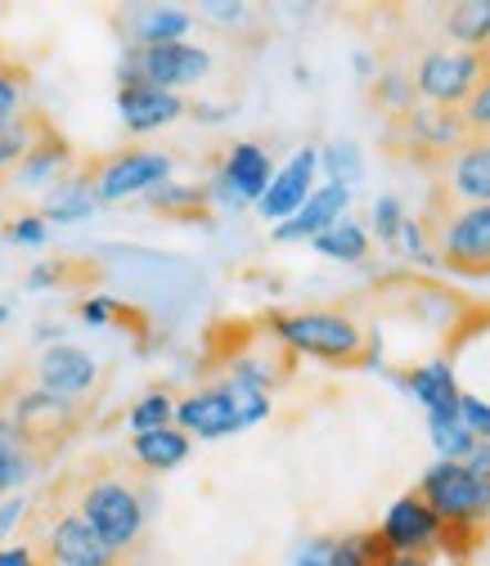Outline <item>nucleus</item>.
Returning a JSON list of instances; mask_svg holds the SVG:
<instances>
[{"mask_svg":"<svg viewBox=\"0 0 490 566\" xmlns=\"http://www.w3.org/2000/svg\"><path fill=\"white\" fill-rule=\"evenodd\" d=\"M418 500L441 517V548H459L463 535H477L490 513V485L477 481L463 463L441 459L418 481Z\"/></svg>","mask_w":490,"mask_h":566,"instance_id":"nucleus-1","label":"nucleus"},{"mask_svg":"<svg viewBox=\"0 0 490 566\" xmlns=\"http://www.w3.org/2000/svg\"><path fill=\"white\" fill-rule=\"evenodd\" d=\"M274 337L298 356L324 360V365H369L365 346L369 333L342 311H293V315H270Z\"/></svg>","mask_w":490,"mask_h":566,"instance_id":"nucleus-2","label":"nucleus"},{"mask_svg":"<svg viewBox=\"0 0 490 566\" xmlns=\"http://www.w3.org/2000/svg\"><path fill=\"white\" fill-rule=\"evenodd\" d=\"M212 73V54L189 41L171 45H126L117 59V86H154L180 95L185 86H198Z\"/></svg>","mask_w":490,"mask_h":566,"instance_id":"nucleus-3","label":"nucleus"},{"mask_svg":"<svg viewBox=\"0 0 490 566\" xmlns=\"http://www.w3.org/2000/svg\"><path fill=\"white\" fill-rule=\"evenodd\" d=\"M77 513L86 517V526L113 548V553H126L131 544H139L149 526V509H145V494H139L131 481L122 476H100L82 490L77 500Z\"/></svg>","mask_w":490,"mask_h":566,"instance_id":"nucleus-4","label":"nucleus"},{"mask_svg":"<svg viewBox=\"0 0 490 566\" xmlns=\"http://www.w3.org/2000/svg\"><path fill=\"white\" fill-rule=\"evenodd\" d=\"M486 73H490V50H428L424 59H418L414 95L428 108L459 113L463 99L481 86Z\"/></svg>","mask_w":490,"mask_h":566,"instance_id":"nucleus-5","label":"nucleus"},{"mask_svg":"<svg viewBox=\"0 0 490 566\" xmlns=\"http://www.w3.org/2000/svg\"><path fill=\"white\" fill-rule=\"evenodd\" d=\"M6 418L19 428V437L28 441V450L37 454V463H41L50 450H59L67 437L82 428V409H77V400L50 396V391H41V387H23V391L14 396V405H10Z\"/></svg>","mask_w":490,"mask_h":566,"instance_id":"nucleus-6","label":"nucleus"},{"mask_svg":"<svg viewBox=\"0 0 490 566\" xmlns=\"http://www.w3.org/2000/svg\"><path fill=\"white\" fill-rule=\"evenodd\" d=\"M432 234L450 270H463V274L490 270V202H459V207L437 202Z\"/></svg>","mask_w":490,"mask_h":566,"instance_id":"nucleus-7","label":"nucleus"},{"mask_svg":"<svg viewBox=\"0 0 490 566\" xmlns=\"http://www.w3.org/2000/svg\"><path fill=\"white\" fill-rule=\"evenodd\" d=\"M167 180H171V158L163 149H122L95 167L91 189L95 202H122L135 193H154Z\"/></svg>","mask_w":490,"mask_h":566,"instance_id":"nucleus-8","label":"nucleus"},{"mask_svg":"<svg viewBox=\"0 0 490 566\" xmlns=\"http://www.w3.org/2000/svg\"><path fill=\"white\" fill-rule=\"evenodd\" d=\"M270 180H274L270 154L257 145V139H239V145H230V154H226L212 189H207V198H217L221 207H234V211L248 207V202L257 207L261 193L270 189Z\"/></svg>","mask_w":490,"mask_h":566,"instance_id":"nucleus-9","label":"nucleus"},{"mask_svg":"<svg viewBox=\"0 0 490 566\" xmlns=\"http://www.w3.org/2000/svg\"><path fill=\"white\" fill-rule=\"evenodd\" d=\"M100 382V365L91 350L73 346V342H54L41 350L37 360V387L50 391V396H63V400H82L86 391H95Z\"/></svg>","mask_w":490,"mask_h":566,"instance_id":"nucleus-10","label":"nucleus"},{"mask_svg":"<svg viewBox=\"0 0 490 566\" xmlns=\"http://www.w3.org/2000/svg\"><path fill=\"white\" fill-rule=\"evenodd\" d=\"M171 428H180L189 441H194V437H198V441H221V437L243 432V422H239V413H234L226 387L217 382V387H202V391L176 400Z\"/></svg>","mask_w":490,"mask_h":566,"instance_id":"nucleus-11","label":"nucleus"},{"mask_svg":"<svg viewBox=\"0 0 490 566\" xmlns=\"http://www.w3.org/2000/svg\"><path fill=\"white\" fill-rule=\"evenodd\" d=\"M392 553H437L441 548V517L418 500V494H400V500L387 509L383 531Z\"/></svg>","mask_w":490,"mask_h":566,"instance_id":"nucleus-12","label":"nucleus"},{"mask_svg":"<svg viewBox=\"0 0 490 566\" xmlns=\"http://www.w3.org/2000/svg\"><path fill=\"white\" fill-rule=\"evenodd\" d=\"M45 557L54 566H117V553L86 526V517L77 509L50 522V531H45Z\"/></svg>","mask_w":490,"mask_h":566,"instance_id":"nucleus-13","label":"nucleus"},{"mask_svg":"<svg viewBox=\"0 0 490 566\" xmlns=\"http://www.w3.org/2000/svg\"><path fill=\"white\" fill-rule=\"evenodd\" d=\"M315 171H320V149H298L284 167L274 171V180H270V189L261 193V202H257V211L265 221H289L293 211L315 193Z\"/></svg>","mask_w":490,"mask_h":566,"instance_id":"nucleus-14","label":"nucleus"},{"mask_svg":"<svg viewBox=\"0 0 490 566\" xmlns=\"http://www.w3.org/2000/svg\"><path fill=\"white\" fill-rule=\"evenodd\" d=\"M346 207H352V189H342V185H320L289 221H279L270 230L274 243H311L315 234H324L329 226H337L346 217Z\"/></svg>","mask_w":490,"mask_h":566,"instance_id":"nucleus-15","label":"nucleus"},{"mask_svg":"<svg viewBox=\"0 0 490 566\" xmlns=\"http://www.w3.org/2000/svg\"><path fill=\"white\" fill-rule=\"evenodd\" d=\"M400 130H405L414 154H446V158H455L472 139L463 117L450 113V108H409L400 117Z\"/></svg>","mask_w":490,"mask_h":566,"instance_id":"nucleus-16","label":"nucleus"},{"mask_svg":"<svg viewBox=\"0 0 490 566\" xmlns=\"http://www.w3.org/2000/svg\"><path fill=\"white\" fill-rule=\"evenodd\" d=\"M189 113L185 95L171 91H154V86H117V117L131 135H149L163 130L171 122H180Z\"/></svg>","mask_w":490,"mask_h":566,"instance_id":"nucleus-17","label":"nucleus"},{"mask_svg":"<svg viewBox=\"0 0 490 566\" xmlns=\"http://www.w3.org/2000/svg\"><path fill=\"white\" fill-rule=\"evenodd\" d=\"M67 167H73V149H67V139L54 126H45L37 135V145L28 149V158L19 163V171L10 176V185L14 189H28V193H37V189L50 193L67 176Z\"/></svg>","mask_w":490,"mask_h":566,"instance_id":"nucleus-18","label":"nucleus"},{"mask_svg":"<svg viewBox=\"0 0 490 566\" xmlns=\"http://www.w3.org/2000/svg\"><path fill=\"white\" fill-rule=\"evenodd\" d=\"M189 28H194V14L180 6H139L126 14L131 45H171V41H185Z\"/></svg>","mask_w":490,"mask_h":566,"instance_id":"nucleus-19","label":"nucleus"},{"mask_svg":"<svg viewBox=\"0 0 490 566\" xmlns=\"http://www.w3.org/2000/svg\"><path fill=\"white\" fill-rule=\"evenodd\" d=\"M450 189L459 202H490V135H477L450 158Z\"/></svg>","mask_w":490,"mask_h":566,"instance_id":"nucleus-20","label":"nucleus"},{"mask_svg":"<svg viewBox=\"0 0 490 566\" xmlns=\"http://www.w3.org/2000/svg\"><path fill=\"white\" fill-rule=\"evenodd\" d=\"M405 387L409 396L428 409V418H459V382H455V369L446 360L437 365H424V369H414L405 374Z\"/></svg>","mask_w":490,"mask_h":566,"instance_id":"nucleus-21","label":"nucleus"},{"mask_svg":"<svg viewBox=\"0 0 490 566\" xmlns=\"http://www.w3.org/2000/svg\"><path fill=\"white\" fill-rule=\"evenodd\" d=\"M95 207H100V202H95L91 176H63V180L45 193V202H41L37 217H41L45 226H77V221L91 217Z\"/></svg>","mask_w":490,"mask_h":566,"instance_id":"nucleus-22","label":"nucleus"},{"mask_svg":"<svg viewBox=\"0 0 490 566\" xmlns=\"http://www.w3.org/2000/svg\"><path fill=\"white\" fill-rule=\"evenodd\" d=\"M194 454V441L180 428H158V432H139L131 437V459L145 472H171Z\"/></svg>","mask_w":490,"mask_h":566,"instance_id":"nucleus-23","label":"nucleus"},{"mask_svg":"<svg viewBox=\"0 0 490 566\" xmlns=\"http://www.w3.org/2000/svg\"><path fill=\"white\" fill-rule=\"evenodd\" d=\"M37 472V454L28 450V441L19 437L14 422L0 413V500H10V494Z\"/></svg>","mask_w":490,"mask_h":566,"instance_id":"nucleus-24","label":"nucleus"},{"mask_svg":"<svg viewBox=\"0 0 490 566\" xmlns=\"http://www.w3.org/2000/svg\"><path fill=\"white\" fill-rule=\"evenodd\" d=\"M311 248H315L320 256H329V261L361 265V261L369 256V230H365L361 221H346V217H342L337 226H329L324 234H315Z\"/></svg>","mask_w":490,"mask_h":566,"instance_id":"nucleus-25","label":"nucleus"},{"mask_svg":"<svg viewBox=\"0 0 490 566\" xmlns=\"http://www.w3.org/2000/svg\"><path fill=\"white\" fill-rule=\"evenodd\" d=\"M45 126H50L45 117H37V113H19L6 130H0V185H6V180L19 171V163L28 158V149L37 145V135H41Z\"/></svg>","mask_w":490,"mask_h":566,"instance_id":"nucleus-26","label":"nucleus"},{"mask_svg":"<svg viewBox=\"0 0 490 566\" xmlns=\"http://www.w3.org/2000/svg\"><path fill=\"white\" fill-rule=\"evenodd\" d=\"M446 32L468 50L490 45V0H463V6H455L446 14Z\"/></svg>","mask_w":490,"mask_h":566,"instance_id":"nucleus-27","label":"nucleus"},{"mask_svg":"<svg viewBox=\"0 0 490 566\" xmlns=\"http://www.w3.org/2000/svg\"><path fill=\"white\" fill-rule=\"evenodd\" d=\"M320 167L329 171V185H342V189H352L361 180V171H365L361 149L352 145V139H333V145H324L320 149Z\"/></svg>","mask_w":490,"mask_h":566,"instance_id":"nucleus-28","label":"nucleus"},{"mask_svg":"<svg viewBox=\"0 0 490 566\" xmlns=\"http://www.w3.org/2000/svg\"><path fill=\"white\" fill-rule=\"evenodd\" d=\"M221 387H226V396H230V405H234V413L243 422V432L270 418V391H261V387H252L243 378H230V374L221 378Z\"/></svg>","mask_w":490,"mask_h":566,"instance_id":"nucleus-29","label":"nucleus"},{"mask_svg":"<svg viewBox=\"0 0 490 566\" xmlns=\"http://www.w3.org/2000/svg\"><path fill=\"white\" fill-rule=\"evenodd\" d=\"M171 418H176V400H171L167 391H145V396L131 405V413H126V422H131L135 437H139V432L171 428Z\"/></svg>","mask_w":490,"mask_h":566,"instance_id":"nucleus-30","label":"nucleus"},{"mask_svg":"<svg viewBox=\"0 0 490 566\" xmlns=\"http://www.w3.org/2000/svg\"><path fill=\"white\" fill-rule=\"evenodd\" d=\"M428 432H432V446L441 450V459H455V463H463L477 446V437L463 428V418H428Z\"/></svg>","mask_w":490,"mask_h":566,"instance_id":"nucleus-31","label":"nucleus"},{"mask_svg":"<svg viewBox=\"0 0 490 566\" xmlns=\"http://www.w3.org/2000/svg\"><path fill=\"white\" fill-rule=\"evenodd\" d=\"M23 99H28V73L14 63H6L0 67V130L23 113Z\"/></svg>","mask_w":490,"mask_h":566,"instance_id":"nucleus-32","label":"nucleus"},{"mask_svg":"<svg viewBox=\"0 0 490 566\" xmlns=\"http://www.w3.org/2000/svg\"><path fill=\"white\" fill-rule=\"evenodd\" d=\"M207 202V189H198V185H176V180H167V185H158L154 193H149V207L154 211H198Z\"/></svg>","mask_w":490,"mask_h":566,"instance_id":"nucleus-33","label":"nucleus"},{"mask_svg":"<svg viewBox=\"0 0 490 566\" xmlns=\"http://www.w3.org/2000/svg\"><path fill=\"white\" fill-rule=\"evenodd\" d=\"M459 117H463V126H468V135H472V139H477V135H490V73H486V77H481V86L463 99Z\"/></svg>","mask_w":490,"mask_h":566,"instance_id":"nucleus-34","label":"nucleus"},{"mask_svg":"<svg viewBox=\"0 0 490 566\" xmlns=\"http://www.w3.org/2000/svg\"><path fill=\"white\" fill-rule=\"evenodd\" d=\"M400 226H405L400 198H396V193H383V198L374 202V230H378V239H383V243H396V239H400Z\"/></svg>","mask_w":490,"mask_h":566,"instance_id":"nucleus-35","label":"nucleus"},{"mask_svg":"<svg viewBox=\"0 0 490 566\" xmlns=\"http://www.w3.org/2000/svg\"><path fill=\"white\" fill-rule=\"evenodd\" d=\"M6 239L14 248H45L50 243V226L37 217V211H28V217H19V221L6 226Z\"/></svg>","mask_w":490,"mask_h":566,"instance_id":"nucleus-36","label":"nucleus"},{"mask_svg":"<svg viewBox=\"0 0 490 566\" xmlns=\"http://www.w3.org/2000/svg\"><path fill=\"white\" fill-rule=\"evenodd\" d=\"M374 86H378L374 95H378V99H383L387 108H396L400 117H405V113L414 108V86H409V82H405V77L396 73V67H392V73H383V77H378Z\"/></svg>","mask_w":490,"mask_h":566,"instance_id":"nucleus-37","label":"nucleus"},{"mask_svg":"<svg viewBox=\"0 0 490 566\" xmlns=\"http://www.w3.org/2000/svg\"><path fill=\"white\" fill-rule=\"evenodd\" d=\"M459 418H463V428H468L477 441H486V446H490V405H486L481 396L463 391V396H459Z\"/></svg>","mask_w":490,"mask_h":566,"instance_id":"nucleus-38","label":"nucleus"},{"mask_svg":"<svg viewBox=\"0 0 490 566\" xmlns=\"http://www.w3.org/2000/svg\"><path fill=\"white\" fill-rule=\"evenodd\" d=\"M77 315H82L86 324H95V328H100V324H108V319L117 315V302H113V297H86V302L77 306Z\"/></svg>","mask_w":490,"mask_h":566,"instance_id":"nucleus-39","label":"nucleus"},{"mask_svg":"<svg viewBox=\"0 0 490 566\" xmlns=\"http://www.w3.org/2000/svg\"><path fill=\"white\" fill-rule=\"evenodd\" d=\"M67 270H63V261H41V265H32L28 270V289H54V283L63 279Z\"/></svg>","mask_w":490,"mask_h":566,"instance_id":"nucleus-40","label":"nucleus"},{"mask_svg":"<svg viewBox=\"0 0 490 566\" xmlns=\"http://www.w3.org/2000/svg\"><path fill=\"white\" fill-rule=\"evenodd\" d=\"M23 513H28V504H23V494H10V500H0V539H6L19 522H23Z\"/></svg>","mask_w":490,"mask_h":566,"instance_id":"nucleus-41","label":"nucleus"},{"mask_svg":"<svg viewBox=\"0 0 490 566\" xmlns=\"http://www.w3.org/2000/svg\"><path fill=\"white\" fill-rule=\"evenodd\" d=\"M329 548H333V539H306V544L298 548L293 566H329Z\"/></svg>","mask_w":490,"mask_h":566,"instance_id":"nucleus-42","label":"nucleus"},{"mask_svg":"<svg viewBox=\"0 0 490 566\" xmlns=\"http://www.w3.org/2000/svg\"><path fill=\"white\" fill-rule=\"evenodd\" d=\"M202 14L212 19V23H226V28H230V23H248L252 10H248V6H202Z\"/></svg>","mask_w":490,"mask_h":566,"instance_id":"nucleus-43","label":"nucleus"},{"mask_svg":"<svg viewBox=\"0 0 490 566\" xmlns=\"http://www.w3.org/2000/svg\"><path fill=\"white\" fill-rule=\"evenodd\" d=\"M0 566H41L28 544H0Z\"/></svg>","mask_w":490,"mask_h":566,"instance_id":"nucleus-44","label":"nucleus"},{"mask_svg":"<svg viewBox=\"0 0 490 566\" xmlns=\"http://www.w3.org/2000/svg\"><path fill=\"white\" fill-rule=\"evenodd\" d=\"M189 113H194V117H207V126H212V122H221L230 108H217V104H194Z\"/></svg>","mask_w":490,"mask_h":566,"instance_id":"nucleus-45","label":"nucleus"},{"mask_svg":"<svg viewBox=\"0 0 490 566\" xmlns=\"http://www.w3.org/2000/svg\"><path fill=\"white\" fill-rule=\"evenodd\" d=\"M37 337H41V342H50V346H54V337H59V324H37Z\"/></svg>","mask_w":490,"mask_h":566,"instance_id":"nucleus-46","label":"nucleus"},{"mask_svg":"<svg viewBox=\"0 0 490 566\" xmlns=\"http://www.w3.org/2000/svg\"><path fill=\"white\" fill-rule=\"evenodd\" d=\"M6 319H10V306H6V302H0V324H6Z\"/></svg>","mask_w":490,"mask_h":566,"instance_id":"nucleus-47","label":"nucleus"},{"mask_svg":"<svg viewBox=\"0 0 490 566\" xmlns=\"http://www.w3.org/2000/svg\"><path fill=\"white\" fill-rule=\"evenodd\" d=\"M6 63H10V59H6V54H0V67H6Z\"/></svg>","mask_w":490,"mask_h":566,"instance_id":"nucleus-48","label":"nucleus"},{"mask_svg":"<svg viewBox=\"0 0 490 566\" xmlns=\"http://www.w3.org/2000/svg\"><path fill=\"white\" fill-rule=\"evenodd\" d=\"M0 239H6V226H0Z\"/></svg>","mask_w":490,"mask_h":566,"instance_id":"nucleus-49","label":"nucleus"},{"mask_svg":"<svg viewBox=\"0 0 490 566\" xmlns=\"http://www.w3.org/2000/svg\"><path fill=\"white\" fill-rule=\"evenodd\" d=\"M45 566H54V562H45Z\"/></svg>","mask_w":490,"mask_h":566,"instance_id":"nucleus-50","label":"nucleus"}]
</instances>
